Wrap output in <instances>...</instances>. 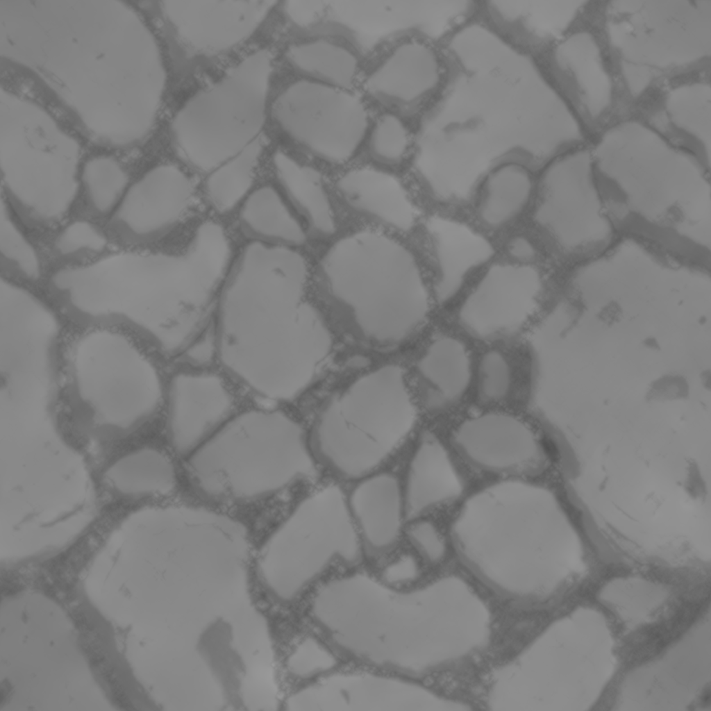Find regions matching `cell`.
I'll return each mask as SVG.
<instances>
[{"instance_id": "6da1fadb", "label": "cell", "mask_w": 711, "mask_h": 711, "mask_svg": "<svg viewBox=\"0 0 711 711\" xmlns=\"http://www.w3.org/2000/svg\"><path fill=\"white\" fill-rule=\"evenodd\" d=\"M440 49L446 78L415 162L433 194L462 198L502 163L544 167L573 147V138L553 131L567 106L537 60L479 21Z\"/></svg>"}, {"instance_id": "7a4b0ae2", "label": "cell", "mask_w": 711, "mask_h": 711, "mask_svg": "<svg viewBox=\"0 0 711 711\" xmlns=\"http://www.w3.org/2000/svg\"><path fill=\"white\" fill-rule=\"evenodd\" d=\"M307 269L290 247L252 242L223 282L216 351L257 394L290 400L312 381L332 349L328 327L305 300Z\"/></svg>"}, {"instance_id": "3957f363", "label": "cell", "mask_w": 711, "mask_h": 711, "mask_svg": "<svg viewBox=\"0 0 711 711\" xmlns=\"http://www.w3.org/2000/svg\"><path fill=\"white\" fill-rule=\"evenodd\" d=\"M311 613L346 653L414 677L471 658L481 628L476 603L455 576L408 592L365 574L335 578L318 589Z\"/></svg>"}, {"instance_id": "277c9868", "label": "cell", "mask_w": 711, "mask_h": 711, "mask_svg": "<svg viewBox=\"0 0 711 711\" xmlns=\"http://www.w3.org/2000/svg\"><path fill=\"white\" fill-rule=\"evenodd\" d=\"M590 151L619 237L711 267L710 167L667 140H604Z\"/></svg>"}, {"instance_id": "5b68a950", "label": "cell", "mask_w": 711, "mask_h": 711, "mask_svg": "<svg viewBox=\"0 0 711 711\" xmlns=\"http://www.w3.org/2000/svg\"><path fill=\"white\" fill-rule=\"evenodd\" d=\"M452 540L465 566L503 596L539 602L566 561L571 535L551 494L520 481L471 496L453 522Z\"/></svg>"}, {"instance_id": "8992f818", "label": "cell", "mask_w": 711, "mask_h": 711, "mask_svg": "<svg viewBox=\"0 0 711 711\" xmlns=\"http://www.w3.org/2000/svg\"><path fill=\"white\" fill-rule=\"evenodd\" d=\"M320 273L330 294L367 339L398 344L424 321L428 294L410 251L378 233L362 231L335 242Z\"/></svg>"}, {"instance_id": "52a82bcc", "label": "cell", "mask_w": 711, "mask_h": 711, "mask_svg": "<svg viewBox=\"0 0 711 711\" xmlns=\"http://www.w3.org/2000/svg\"><path fill=\"white\" fill-rule=\"evenodd\" d=\"M415 419L402 370L384 365L328 401L314 423L310 445L340 476L364 477L397 447Z\"/></svg>"}, {"instance_id": "ba28073f", "label": "cell", "mask_w": 711, "mask_h": 711, "mask_svg": "<svg viewBox=\"0 0 711 711\" xmlns=\"http://www.w3.org/2000/svg\"><path fill=\"white\" fill-rule=\"evenodd\" d=\"M60 325L39 297L0 281V419L9 431L56 428Z\"/></svg>"}, {"instance_id": "9c48e42d", "label": "cell", "mask_w": 711, "mask_h": 711, "mask_svg": "<svg viewBox=\"0 0 711 711\" xmlns=\"http://www.w3.org/2000/svg\"><path fill=\"white\" fill-rule=\"evenodd\" d=\"M271 72V54L257 50L187 100L170 125L178 156L208 174L261 141Z\"/></svg>"}, {"instance_id": "30bf717a", "label": "cell", "mask_w": 711, "mask_h": 711, "mask_svg": "<svg viewBox=\"0 0 711 711\" xmlns=\"http://www.w3.org/2000/svg\"><path fill=\"white\" fill-rule=\"evenodd\" d=\"M75 398L102 426L128 430L160 407L163 390L149 358L122 333L94 328L79 336L68 358Z\"/></svg>"}, {"instance_id": "8fae6325", "label": "cell", "mask_w": 711, "mask_h": 711, "mask_svg": "<svg viewBox=\"0 0 711 711\" xmlns=\"http://www.w3.org/2000/svg\"><path fill=\"white\" fill-rule=\"evenodd\" d=\"M266 553L263 575L284 601L298 596L334 560L358 562L360 538L340 487L328 485L302 500L275 532Z\"/></svg>"}, {"instance_id": "7c38bea8", "label": "cell", "mask_w": 711, "mask_h": 711, "mask_svg": "<svg viewBox=\"0 0 711 711\" xmlns=\"http://www.w3.org/2000/svg\"><path fill=\"white\" fill-rule=\"evenodd\" d=\"M55 128L1 131L3 200L30 226L62 219L80 188L79 147Z\"/></svg>"}, {"instance_id": "4fadbf2b", "label": "cell", "mask_w": 711, "mask_h": 711, "mask_svg": "<svg viewBox=\"0 0 711 711\" xmlns=\"http://www.w3.org/2000/svg\"><path fill=\"white\" fill-rule=\"evenodd\" d=\"M538 192L535 219L567 272L601 255L619 237L601 198L590 146L546 164Z\"/></svg>"}, {"instance_id": "5bb4252c", "label": "cell", "mask_w": 711, "mask_h": 711, "mask_svg": "<svg viewBox=\"0 0 711 711\" xmlns=\"http://www.w3.org/2000/svg\"><path fill=\"white\" fill-rule=\"evenodd\" d=\"M271 111L292 140L331 162L350 158L369 128L365 106L349 89L304 78L284 89Z\"/></svg>"}, {"instance_id": "9a60e30c", "label": "cell", "mask_w": 711, "mask_h": 711, "mask_svg": "<svg viewBox=\"0 0 711 711\" xmlns=\"http://www.w3.org/2000/svg\"><path fill=\"white\" fill-rule=\"evenodd\" d=\"M414 681L371 673H343L306 686L287 701L294 711L464 710Z\"/></svg>"}, {"instance_id": "2e32d148", "label": "cell", "mask_w": 711, "mask_h": 711, "mask_svg": "<svg viewBox=\"0 0 711 711\" xmlns=\"http://www.w3.org/2000/svg\"><path fill=\"white\" fill-rule=\"evenodd\" d=\"M192 194L191 182L179 168L169 164L153 167L130 184L110 215V228L128 243L157 240L178 224Z\"/></svg>"}, {"instance_id": "e0dca14e", "label": "cell", "mask_w": 711, "mask_h": 711, "mask_svg": "<svg viewBox=\"0 0 711 711\" xmlns=\"http://www.w3.org/2000/svg\"><path fill=\"white\" fill-rule=\"evenodd\" d=\"M539 288V275L530 266H492L465 300L460 321L477 338L513 334L533 311Z\"/></svg>"}, {"instance_id": "ac0fdd59", "label": "cell", "mask_w": 711, "mask_h": 711, "mask_svg": "<svg viewBox=\"0 0 711 711\" xmlns=\"http://www.w3.org/2000/svg\"><path fill=\"white\" fill-rule=\"evenodd\" d=\"M270 1L162 2L161 10L178 39L192 51L212 55L249 38L271 10Z\"/></svg>"}, {"instance_id": "d6986e66", "label": "cell", "mask_w": 711, "mask_h": 711, "mask_svg": "<svg viewBox=\"0 0 711 711\" xmlns=\"http://www.w3.org/2000/svg\"><path fill=\"white\" fill-rule=\"evenodd\" d=\"M167 405L174 443L190 450L210 439L232 418L234 399L217 375L181 372L170 381Z\"/></svg>"}, {"instance_id": "ffe728a7", "label": "cell", "mask_w": 711, "mask_h": 711, "mask_svg": "<svg viewBox=\"0 0 711 711\" xmlns=\"http://www.w3.org/2000/svg\"><path fill=\"white\" fill-rule=\"evenodd\" d=\"M569 2L479 1L478 17L510 46L538 60L567 36Z\"/></svg>"}, {"instance_id": "44dd1931", "label": "cell", "mask_w": 711, "mask_h": 711, "mask_svg": "<svg viewBox=\"0 0 711 711\" xmlns=\"http://www.w3.org/2000/svg\"><path fill=\"white\" fill-rule=\"evenodd\" d=\"M440 47L411 39L392 50L367 78V89L378 98L403 105L433 102L446 78Z\"/></svg>"}, {"instance_id": "7402d4cb", "label": "cell", "mask_w": 711, "mask_h": 711, "mask_svg": "<svg viewBox=\"0 0 711 711\" xmlns=\"http://www.w3.org/2000/svg\"><path fill=\"white\" fill-rule=\"evenodd\" d=\"M453 442L468 460L495 471L529 469L541 455L530 428L504 414H485L465 421L455 432Z\"/></svg>"}, {"instance_id": "603a6c76", "label": "cell", "mask_w": 711, "mask_h": 711, "mask_svg": "<svg viewBox=\"0 0 711 711\" xmlns=\"http://www.w3.org/2000/svg\"><path fill=\"white\" fill-rule=\"evenodd\" d=\"M347 503L358 535L370 549L384 551L396 542L405 508L396 477L382 473L365 478L353 488Z\"/></svg>"}, {"instance_id": "cb8c5ba5", "label": "cell", "mask_w": 711, "mask_h": 711, "mask_svg": "<svg viewBox=\"0 0 711 711\" xmlns=\"http://www.w3.org/2000/svg\"><path fill=\"white\" fill-rule=\"evenodd\" d=\"M427 226L437 268L436 290L444 301L460 290L471 270L490 259L493 248L483 236L454 220L434 217Z\"/></svg>"}, {"instance_id": "d4e9b609", "label": "cell", "mask_w": 711, "mask_h": 711, "mask_svg": "<svg viewBox=\"0 0 711 711\" xmlns=\"http://www.w3.org/2000/svg\"><path fill=\"white\" fill-rule=\"evenodd\" d=\"M337 187L353 208L399 230L409 229L414 208L399 181L376 169H360L346 173Z\"/></svg>"}, {"instance_id": "484cf974", "label": "cell", "mask_w": 711, "mask_h": 711, "mask_svg": "<svg viewBox=\"0 0 711 711\" xmlns=\"http://www.w3.org/2000/svg\"><path fill=\"white\" fill-rule=\"evenodd\" d=\"M460 492V480L444 448L433 437L425 436L408 467L403 490L405 516L413 519Z\"/></svg>"}, {"instance_id": "4316f807", "label": "cell", "mask_w": 711, "mask_h": 711, "mask_svg": "<svg viewBox=\"0 0 711 711\" xmlns=\"http://www.w3.org/2000/svg\"><path fill=\"white\" fill-rule=\"evenodd\" d=\"M239 220L244 232L254 242L290 247L305 241L301 225L271 186H262L249 194L241 206Z\"/></svg>"}, {"instance_id": "83f0119b", "label": "cell", "mask_w": 711, "mask_h": 711, "mask_svg": "<svg viewBox=\"0 0 711 711\" xmlns=\"http://www.w3.org/2000/svg\"><path fill=\"white\" fill-rule=\"evenodd\" d=\"M418 371L432 406L456 401L465 394L470 379L469 358L456 340L443 337L433 342L420 359Z\"/></svg>"}, {"instance_id": "f1b7e54d", "label": "cell", "mask_w": 711, "mask_h": 711, "mask_svg": "<svg viewBox=\"0 0 711 711\" xmlns=\"http://www.w3.org/2000/svg\"><path fill=\"white\" fill-rule=\"evenodd\" d=\"M273 160L281 185L311 229L320 235L331 234L334 219L319 172L282 151L276 152Z\"/></svg>"}, {"instance_id": "f546056e", "label": "cell", "mask_w": 711, "mask_h": 711, "mask_svg": "<svg viewBox=\"0 0 711 711\" xmlns=\"http://www.w3.org/2000/svg\"><path fill=\"white\" fill-rule=\"evenodd\" d=\"M478 214L492 228L502 226L520 214L528 203L533 181L527 165L516 161L502 163L485 176Z\"/></svg>"}, {"instance_id": "4dcf8cb0", "label": "cell", "mask_w": 711, "mask_h": 711, "mask_svg": "<svg viewBox=\"0 0 711 711\" xmlns=\"http://www.w3.org/2000/svg\"><path fill=\"white\" fill-rule=\"evenodd\" d=\"M286 58L304 79L349 89L358 72L359 62L353 51L337 42L317 39L291 46Z\"/></svg>"}, {"instance_id": "1f68e13d", "label": "cell", "mask_w": 711, "mask_h": 711, "mask_svg": "<svg viewBox=\"0 0 711 711\" xmlns=\"http://www.w3.org/2000/svg\"><path fill=\"white\" fill-rule=\"evenodd\" d=\"M104 478L111 490L126 496L165 493L172 483L169 462L150 449H137L119 458L107 469Z\"/></svg>"}, {"instance_id": "d6a6232c", "label": "cell", "mask_w": 711, "mask_h": 711, "mask_svg": "<svg viewBox=\"0 0 711 711\" xmlns=\"http://www.w3.org/2000/svg\"><path fill=\"white\" fill-rule=\"evenodd\" d=\"M261 150L259 141L208 173L206 192L216 209L229 211L249 195Z\"/></svg>"}, {"instance_id": "836d02e7", "label": "cell", "mask_w": 711, "mask_h": 711, "mask_svg": "<svg viewBox=\"0 0 711 711\" xmlns=\"http://www.w3.org/2000/svg\"><path fill=\"white\" fill-rule=\"evenodd\" d=\"M79 183L89 208L99 216H110L130 185L125 169L108 156L87 160L81 167Z\"/></svg>"}, {"instance_id": "e575fe53", "label": "cell", "mask_w": 711, "mask_h": 711, "mask_svg": "<svg viewBox=\"0 0 711 711\" xmlns=\"http://www.w3.org/2000/svg\"><path fill=\"white\" fill-rule=\"evenodd\" d=\"M1 198L0 210L1 267L6 274L26 281H37L41 275L39 256Z\"/></svg>"}, {"instance_id": "d590c367", "label": "cell", "mask_w": 711, "mask_h": 711, "mask_svg": "<svg viewBox=\"0 0 711 711\" xmlns=\"http://www.w3.org/2000/svg\"><path fill=\"white\" fill-rule=\"evenodd\" d=\"M104 233L94 224L77 220L68 224L53 242L56 256L65 261L78 262L96 257L107 246Z\"/></svg>"}, {"instance_id": "8d00e7d4", "label": "cell", "mask_w": 711, "mask_h": 711, "mask_svg": "<svg viewBox=\"0 0 711 711\" xmlns=\"http://www.w3.org/2000/svg\"><path fill=\"white\" fill-rule=\"evenodd\" d=\"M369 151L379 162L397 163L410 144V132L401 118L392 113L380 116L369 128L367 136Z\"/></svg>"}, {"instance_id": "74e56055", "label": "cell", "mask_w": 711, "mask_h": 711, "mask_svg": "<svg viewBox=\"0 0 711 711\" xmlns=\"http://www.w3.org/2000/svg\"><path fill=\"white\" fill-rule=\"evenodd\" d=\"M337 660L333 653L313 637L303 639L290 655L287 668L299 678H310L333 669Z\"/></svg>"}, {"instance_id": "f35d334b", "label": "cell", "mask_w": 711, "mask_h": 711, "mask_svg": "<svg viewBox=\"0 0 711 711\" xmlns=\"http://www.w3.org/2000/svg\"><path fill=\"white\" fill-rule=\"evenodd\" d=\"M510 384V372L505 358L498 352L487 353L482 358L478 369V390L487 401L503 398Z\"/></svg>"}, {"instance_id": "ab89813d", "label": "cell", "mask_w": 711, "mask_h": 711, "mask_svg": "<svg viewBox=\"0 0 711 711\" xmlns=\"http://www.w3.org/2000/svg\"><path fill=\"white\" fill-rule=\"evenodd\" d=\"M407 535L411 544L426 561L435 563L444 557V541L436 527L430 521L415 522L408 528Z\"/></svg>"}, {"instance_id": "60d3db41", "label": "cell", "mask_w": 711, "mask_h": 711, "mask_svg": "<svg viewBox=\"0 0 711 711\" xmlns=\"http://www.w3.org/2000/svg\"><path fill=\"white\" fill-rule=\"evenodd\" d=\"M419 572L415 558L410 555H405L385 567L382 582L391 587L409 583L418 577Z\"/></svg>"}, {"instance_id": "b9f144b4", "label": "cell", "mask_w": 711, "mask_h": 711, "mask_svg": "<svg viewBox=\"0 0 711 711\" xmlns=\"http://www.w3.org/2000/svg\"><path fill=\"white\" fill-rule=\"evenodd\" d=\"M508 252L512 258L521 262L533 260L536 255L533 244L522 236L515 237L510 241Z\"/></svg>"}]
</instances>
